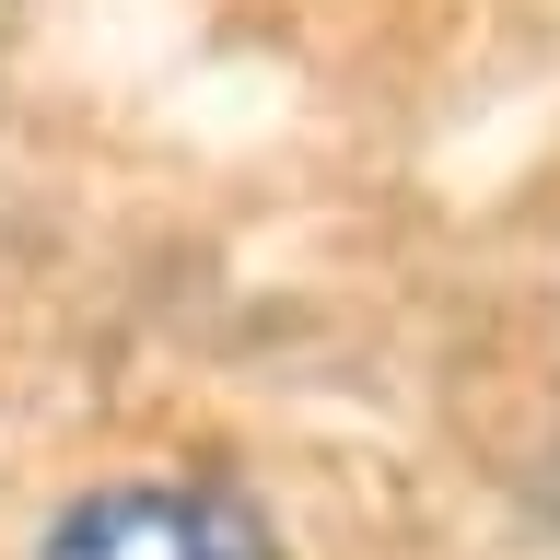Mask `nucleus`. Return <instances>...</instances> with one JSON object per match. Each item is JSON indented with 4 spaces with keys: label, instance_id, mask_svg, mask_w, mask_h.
<instances>
[{
    "label": "nucleus",
    "instance_id": "f257e3e1",
    "mask_svg": "<svg viewBox=\"0 0 560 560\" xmlns=\"http://www.w3.org/2000/svg\"><path fill=\"white\" fill-rule=\"evenodd\" d=\"M35 560H280L269 514L222 479H117V490H82Z\"/></svg>",
    "mask_w": 560,
    "mask_h": 560
}]
</instances>
